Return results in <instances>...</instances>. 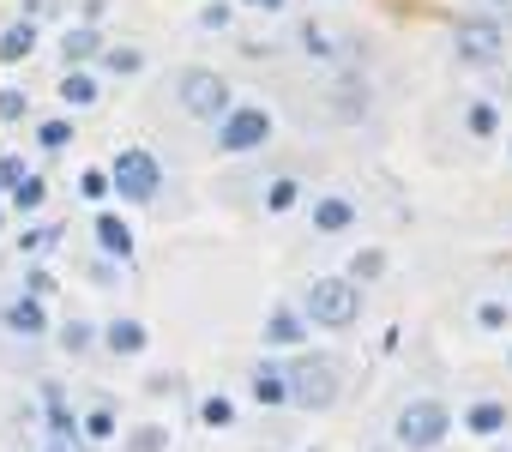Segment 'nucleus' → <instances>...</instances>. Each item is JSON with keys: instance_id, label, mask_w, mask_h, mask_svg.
Instances as JSON below:
<instances>
[{"instance_id": "nucleus-1", "label": "nucleus", "mask_w": 512, "mask_h": 452, "mask_svg": "<svg viewBox=\"0 0 512 452\" xmlns=\"http://www.w3.org/2000/svg\"><path fill=\"white\" fill-rule=\"evenodd\" d=\"M356 308H362V296H356L350 278H320V284L308 290V326L344 332V326H356Z\"/></svg>"}, {"instance_id": "nucleus-2", "label": "nucleus", "mask_w": 512, "mask_h": 452, "mask_svg": "<svg viewBox=\"0 0 512 452\" xmlns=\"http://www.w3.org/2000/svg\"><path fill=\"white\" fill-rule=\"evenodd\" d=\"M109 187H115L121 199H133V205H151V199H157V187H163V169H157V157H151V151L127 145V151L115 157V169H109Z\"/></svg>"}, {"instance_id": "nucleus-3", "label": "nucleus", "mask_w": 512, "mask_h": 452, "mask_svg": "<svg viewBox=\"0 0 512 452\" xmlns=\"http://www.w3.org/2000/svg\"><path fill=\"white\" fill-rule=\"evenodd\" d=\"M284 386H290V404H302V410L338 404V368H332L326 356H302V362L284 374Z\"/></svg>"}, {"instance_id": "nucleus-4", "label": "nucleus", "mask_w": 512, "mask_h": 452, "mask_svg": "<svg viewBox=\"0 0 512 452\" xmlns=\"http://www.w3.org/2000/svg\"><path fill=\"white\" fill-rule=\"evenodd\" d=\"M446 428H452L446 404H440V398H416V404H404V416H398V446L434 452V446L446 440Z\"/></svg>"}, {"instance_id": "nucleus-5", "label": "nucleus", "mask_w": 512, "mask_h": 452, "mask_svg": "<svg viewBox=\"0 0 512 452\" xmlns=\"http://www.w3.org/2000/svg\"><path fill=\"white\" fill-rule=\"evenodd\" d=\"M175 85H181L187 115H199V121H223V115H229V85H223V73H211V67H187Z\"/></svg>"}, {"instance_id": "nucleus-6", "label": "nucleus", "mask_w": 512, "mask_h": 452, "mask_svg": "<svg viewBox=\"0 0 512 452\" xmlns=\"http://www.w3.org/2000/svg\"><path fill=\"white\" fill-rule=\"evenodd\" d=\"M266 139H272V115L266 109H229L223 115V133H217L223 151H260Z\"/></svg>"}, {"instance_id": "nucleus-7", "label": "nucleus", "mask_w": 512, "mask_h": 452, "mask_svg": "<svg viewBox=\"0 0 512 452\" xmlns=\"http://www.w3.org/2000/svg\"><path fill=\"white\" fill-rule=\"evenodd\" d=\"M0 326L19 332V338H37V332H49V314H43V302H37V296H19V302L0 308Z\"/></svg>"}, {"instance_id": "nucleus-8", "label": "nucleus", "mask_w": 512, "mask_h": 452, "mask_svg": "<svg viewBox=\"0 0 512 452\" xmlns=\"http://www.w3.org/2000/svg\"><path fill=\"white\" fill-rule=\"evenodd\" d=\"M458 49H464L470 61H494V55H500V25H494V19H470V25H458Z\"/></svg>"}, {"instance_id": "nucleus-9", "label": "nucleus", "mask_w": 512, "mask_h": 452, "mask_svg": "<svg viewBox=\"0 0 512 452\" xmlns=\"http://www.w3.org/2000/svg\"><path fill=\"white\" fill-rule=\"evenodd\" d=\"M97 248H103L109 260H133V230H127V217H115V211L97 217Z\"/></svg>"}, {"instance_id": "nucleus-10", "label": "nucleus", "mask_w": 512, "mask_h": 452, "mask_svg": "<svg viewBox=\"0 0 512 452\" xmlns=\"http://www.w3.org/2000/svg\"><path fill=\"white\" fill-rule=\"evenodd\" d=\"M308 338V326H302V314H290V308H278L272 320H266V344L272 350H296Z\"/></svg>"}, {"instance_id": "nucleus-11", "label": "nucleus", "mask_w": 512, "mask_h": 452, "mask_svg": "<svg viewBox=\"0 0 512 452\" xmlns=\"http://www.w3.org/2000/svg\"><path fill=\"white\" fill-rule=\"evenodd\" d=\"M103 344H109L115 356H139V350L151 344V332H145L139 320H109V332H103Z\"/></svg>"}, {"instance_id": "nucleus-12", "label": "nucleus", "mask_w": 512, "mask_h": 452, "mask_svg": "<svg viewBox=\"0 0 512 452\" xmlns=\"http://www.w3.org/2000/svg\"><path fill=\"white\" fill-rule=\"evenodd\" d=\"M350 217H356V211H350V199L326 193V199L314 205V230H320V236H338V230H350Z\"/></svg>"}, {"instance_id": "nucleus-13", "label": "nucleus", "mask_w": 512, "mask_h": 452, "mask_svg": "<svg viewBox=\"0 0 512 452\" xmlns=\"http://www.w3.org/2000/svg\"><path fill=\"white\" fill-rule=\"evenodd\" d=\"M464 428H470V434H500V428H506V404H500V398L470 404V410H464Z\"/></svg>"}, {"instance_id": "nucleus-14", "label": "nucleus", "mask_w": 512, "mask_h": 452, "mask_svg": "<svg viewBox=\"0 0 512 452\" xmlns=\"http://www.w3.org/2000/svg\"><path fill=\"white\" fill-rule=\"evenodd\" d=\"M31 49H37V25H31V19L7 25V37H0V61H25Z\"/></svg>"}, {"instance_id": "nucleus-15", "label": "nucleus", "mask_w": 512, "mask_h": 452, "mask_svg": "<svg viewBox=\"0 0 512 452\" xmlns=\"http://www.w3.org/2000/svg\"><path fill=\"white\" fill-rule=\"evenodd\" d=\"M61 97H67L73 109H85V103H97V73H85V67H73V73L61 79Z\"/></svg>"}, {"instance_id": "nucleus-16", "label": "nucleus", "mask_w": 512, "mask_h": 452, "mask_svg": "<svg viewBox=\"0 0 512 452\" xmlns=\"http://www.w3.org/2000/svg\"><path fill=\"white\" fill-rule=\"evenodd\" d=\"M43 404H49V428H55L61 440H73V434H79V422H73V410H67L61 386H43Z\"/></svg>"}, {"instance_id": "nucleus-17", "label": "nucleus", "mask_w": 512, "mask_h": 452, "mask_svg": "<svg viewBox=\"0 0 512 452\" xmlns=\"http://www.w3.org/2000/svg\"><path fill=\"white\" fill-rule=\"evenodd\" d=\"M253 398H260V404H284V398H290L284 374H278V368H253Z\"/></svg>"}, {"instance_id": "nucleus-18", "label": "nucleus", "mask_w": 512, "mask_h": 452, "mask_svg": "<svg viewBox=\"0 0 512 452\" xmlns=\"http://www.w3.org/2000/svg\"><path fill=\"white\" fill-rule=\"evenodd\" d=\"M61 49H67V61L79 67L85 55H97V49H103V37H97L91 25H79V31H67V37H61Z\"/></svg>"}, {"instance_id": "nucleus-19", "label": "nucleus", "mask_w": 512, "mask_h": 452, "mask_svg": "<svg viewBox=\"0 0 512 452\" xmlns=\"http://www.w3.org/2000/svg\"><path fill=\"white\" fill-rule=\"evenodd\" d=\"M380 272H386V254H380V248H362V254L350 260V284H374Z\"/></svg>"}, {"instance_id": "nucleus-20", "label": "nucleus", "mask_w": 512, "mask_h": 452, "mask_svg": "<svg viewBox=\"0 0 512 452\" xmlns=\"http://www.w3.org/2000/svg\"><path fill=\"white\" fill-rule=\"evenodd\" d=\"M43 199H49V181H43V175H25V181L13 187V205H19V211H37Z\"/></svg>"}, {"instance_id": "nucleus-21", "label": "nucleus", "mask_w": 512, "mask_h": 452, "mask_svg": "<svg viewBox=\"0 0 512 452\" xmlns=\"http://www.w3.org/2000/svg\"><path fill=\"white\" fill-rule=\"evenodd\" d=\"M199 422H205V428H229V422H235V404H229V398H205V404H199Z\"/></svg>"}, {"instance_id": "nucleus-22", "label": "nucleus", "mask_w": 512, "mask_h": 452, "mask_svg": "<svg viewBox=\"0 0 512 452\" xmlns=\"http://www.w3.org/2000/svg\"><path fill=\"white\" fill-rule=\"evenodd\" d=\"M37 139H43V151H67L73 145V121H43Z\"/></svg>"}, {"instance_id": "nucleus-23", "label": "nucleus", "mask_w": 512, "mask_h": 452, "mask_svg": "<svg viewBox=\"0 0 512 452\" xmlns=\"http://www.w3.org/2000/svg\"><path fill=\"white\" fill-rule=\"evenodd\" d=\"M296 199H302V187H296L290 175H278V181H272V193H266V205H272V211H290Z\"/></svg>"}, {"instance_id": "nucleus-24", "label": "nucleus", "mask_w": 512, "mask_h": 452, "mask_svg": "<svg viewBox=\"0 0 512 452\" xmlns=\"http://www.w3.org/2000/svg\"><path fill=\"white\" fill-rule=\"evenodd\" d=\"M25 175H31V169H25V157H19V151H0V187L13 193V187H19Z\"/></svg>"}, {"instance_id": "nucleus-25", "label": "nucleus", "mask_w": 512, "mask_h": 452, "mask_svg": "<svg viewBox=\"0 0 512 452\" xmlns=\"http://www.w3.org/2000/svg\"><path fill=\"white\" fill-rule=\"evenodd\" d=\"M494 121H500V115H494V103H470V115H464V127H470L476 139H482V133H494Z\"/></svg>"}, {"instance_id": "nucleus-26", "label": "nucleus", "mask_w": 512, "mask_h": 452, "mask_svg": "<svg viewBox=\"0 0 512 452\" xmlns=\"http://www.w3.org/2000/svg\"><path fill=\"white\" fill-rule=\"evenodd\" d=\"M103 193H109V175H103V169H85V175H79V199H85V205H97Z\"/></svg>"}, {"instance_id": "nucleus-27", "label": "nucleus", "mask_w": 512, "mask_h": 452, "mask_svg": "<svg viewBox=\"0 0 512 452\" xmlns=\"http://www.w3.org/2000/svg\"><path fill=\"white\" fill-rule=\"evenodd\" d=\"M85 434H91V440H109V434H115V410H109V404H97V410L85 416Z\"/></svg>"}, {"instance_id": "nucleus-28", "label": "nucleus", "mask_w": 512, "mask_h": 452, "mask_svg": "<svg viewBox=\"0 0 512 452\" xmlns=\"http://www.w3.org/2000/svg\"><path fill=\"white\" fill-rule=\"evenodd\" d=\"M139 67H145L139 49H109V73H139Z\"/></svg>"}, {"instance_id": "nucleus-29", "label": "nucleus", "mask_w": 512, "mask_h": 452, "mask_svg": "<svg viewBox=\"0 0 512 452\" xmlns=\"http://www.w3.org/2000/svg\"><path fill=\"white\" fill-rule=\"evenodd\" d=\"M127 446H133V452H163V446H169V434H163V428H139Z\"/></svg>"}, {"instance_id": "nucleus-30", "label": "nucleus", "mask_w": 512, "mask_h": 452, "mask_svg": "<svg viewBox=\"0 0 512 452\" xmlns=\"http://www.w3.org/2000/svg\"><path fill=\"white\" fill-rule=\"evenodd\" d=\"M25 109H31V103H25V91H13V85L0 91V121H19Z\"/></svg>"}, {"instance_id": "nucleus-31", "label": "nucleus", "mask_w": 512, "mask_h": 452, "mask_svg": "<svg viewBox=\"0 0 512 452\" xmlns=\"http://www.w3.org/2000/svg\"><path fill=\"white\" fill-rule=\"evenodd\" d=\"M61 344H67L73 356H85V350H91V326H67V332H61Z\"/></svg>"}, {"instance_id": "nucleus-32", "label": "nucleus", "mask_w": 512, "mask_h": 452, "mask_svg": "<svg viewBox=\"0 0 512 452\" xmlns=\"http://www.w3.org/2000/svg\"><path fill=\"white\" fill-rule=\"evenodd\" d=\"M199 19H205V31H223V25H229V7H223V0H211Z\"/></svg>"}, {"instance_id": "nucleus-33", "label": "nucleus", "mask_w": 512, "mask_h": 452, "mask_svg": "<svg viewBox=\"0 0 512 452\" xmlns=\"http://www.w3.org/2000/svg\"><path fill=\"white\" fill-rule=\"evenodd\" d=\"M55 236H61V230H31V236H25V254H43V248H55Z\"/></svg>"}, {"instance_id": "nucleus-34", "label": "nucleus", "mask_w": 512, "mask_h": 452, "mask_svg": "<svg viewBox=\"0 0 512 452\" xmlns=\"http://www.w3.org/2000/svg\"><path fill=\"white\" fill-rule=\"evenodd\" d=\"M49 290H55V278H49V272H31V278H25V296H37V302H43Z\"/></svg>"}, {"instance_id": "nucleus-35", "label": "nucleus", "mask_w": 512, "mask_h": 452, "mask_svg": "<svg viewBox=\"0 0 512 452\" xmlns=\"http://www.w3.org/2000/svg\"><path fill=\"white\" fill-rule=\"evenodd\" d=\"M476 320L494 332V326H506V308H500V302H482V308H476Z\"/></svg>"}, {"instance_id": "nucleus-36", "label": "nucleus", "mask_w": 512, "mask_h": 452, "mask_svg": "<svg viewBox=\"0 0 512 452\" xmlns=\"http://www.w3.org/2000/svg\"><path fill=\"white\" fill-rule=\"evenodd\" d=\"M302 37H308V49H314V55H332V43H326V31H320V25H308Z\"/></svg>"}, {"instance_id": "nucleus-37", "label": "nucleus", "mask_w": 512, "mask_h": 452, "mask_svg": "<svg viewBox=\"0 0 512 452\" xmlns=\"http://www.w3.org/2000/svg\"><path fill=\"white\" fill-rule=\"evenodd\" d=\"M247 7H266V13H272V7H284V0H247Z\"/></svg>"}, {"instance_id": "nucleus-38", "label": "nucleus", "mask_w": 512, "mask_h": 452, "mask_svg": "<svg viewBox=\"0 0 512 452\" xmlns=\"http://www.w3.org/2000/svg\"><path fill=\"white\" fill-rule=\"evenodd\" d=\"M0 223H7V211H0Z\"/></svg>"}, {"instance_id": "nucleus-39", "label": "nucleus", "mask_w": 512, "mask_h": 452, "mask_svg": "<svg viewBox=\"0 0 512 452\" xmlns=\"http://www.w3.org/2000/svg\"><path fill=\"white\" fill-rule=\"evenodd\" d=\"M49 452H61V446H49Z\"/></svg>"}]
</instances>
